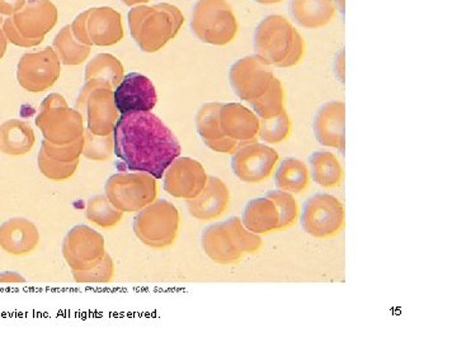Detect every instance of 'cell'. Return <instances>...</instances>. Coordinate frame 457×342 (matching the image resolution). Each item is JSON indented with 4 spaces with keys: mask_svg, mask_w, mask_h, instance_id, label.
Here are the masks:
<instances>
[{
    "mask_svg": "<svg viewBox=\"0 0 457 342\" xmlns=\"http://www.w3.org/2000/svg\"><path fill=\"white\" fill-rule=\"evenodd\" d=\"M75 110L83 114L87 130L97 136L112 134L120 114L114 103L113 89L95 80L84 84L78 95Z\"/></svg>",
    "mask_w": 457,
    "mask_h": 342,
    "instance_id": "10",
    "label": "cell"
},
{
    "mask_svg": "<svg viewBox=\"0 0 457 342\" xmlns=\"http://www.w3.org/2000/svg\"><path fill=\"white\" fill-rule=\"evenodd\" d=\"M86 217L95 226L108 230L116 227L121 222L123 212L110 202L106 194H98L90 198L87 203Z\"/></svg>",
    "mask_w": 457,
    "mask_h": 342,
    "instance_id": "31",
    "label": "cell"
},
{
    "mask_svg": "<svg viewBox=\"0 0 457 342\" xmlns=\"http://www.w3.org/2000/svg\"><path fill=\"white\" fill-rule=\"evenodd\" d=\"M185 23L182 11L170 3L137 5L129 12L132 38L143 53H158L167 46Z\"/></svg>",
    "mask_w": 457,
    "mask_h": 342,
    "instance_id": "3",
    "label": "cell"
},
{
    "mask_svg": "<svg viewBox=\"0 0 457 342\" xmlns=\"http://www.w3.org/2000/svg\"><path fill=\"white\" fill-rule=\"evenodd\" d=\"M26 0H0V14L2 16H13L17 11L25 4Z\"/></svg>",
    "mask_w": 457,
    "mask_h": 342,
    "instance_id": "39",
    "label": "cell"
},
{
    "mask_svg": "<svg viewBox=\"0 0 457 342\" xmlns=\"http://www.w3.org/2000/svg\"><path fill=\"white\" fill-rule=\"evenodd\" d=\"M279 160L278 152L266 143H245L237 147L231 158V170L246 184H260L270 178Z\"/></svg>",
    "mask_w": 457,
    "mask_h": 342,
    "instance_id": "15",
    "label": "cell"
},
{
    "mask_svg": "<svg viewBox=\"0 0 457 342\" xmlns=\"http://www.w3.org/2000/svg\"><path fill=\"white\" fill-rule=\"evenodd\" d=\"M74 281L82 284H107L114 278V263L110 254L104 255L97 265L88 270L71 272Z\"/></svg>",
    "mask_w": 457,
    "mask_h": 342,
    "instance_id": "35",
    "label": "cell"
},
{
    "mask_svg": "<svg viewBox=\"0 0 457 342\" xmlns=\"http://www.w3.org/2000/svg\"><path fill=\"white\" fill-rule=\"evenodd\" d=\"M60 75L62 62L53 47L25 53L17 65L18 84L29 93H41L53 88Z\"/></svg>",
    "mask_w": 457,
    "mask_h": 342,
    "instance_id": "14",
    "label": "cell"
},
{
    "mask_svg": "<svg viewBox=\"0 0 457 342\" xmlns=\"http://www.w3.org/2000/svg\"><path fill=\"white\" fill-rule=\"evenodd\" d=\"M53 50L55 51L62 65L77 66L87 61L92 47L80 44L71 32V26L62 27V31L57 32L53 41Z\"/></svg>",
    "mask_w": 457,
    "mask_h": 342,
    "instance_id": "30",
    "label": "cell"
},
{
    "mask_svg": "<svg viewBox=\"0 0 457 342\" xmlns=\"http://www.w3.org/2000/svg\"><path fill=\"white\" fill-rule=\"evenodd\" d=\"M255 3H260V4L264 5H272L278 4V3L284 2V0H253Z\"/></svg>",
    "mask_w": 457,
    "mask_h": 342,
    "instance_id": "43",
    "label": "cell"
},
{
    "mask_svg": "<svg viewBox=\"0 0 457 342\" xmlns=\"http://www.w3.org/2000/svg\"><path fill=\"white\" fill-rule=\"evenodd\" d=\"M207 178L209 175L200 161L187 156H179L164 171L162 179L164 191L170 196L187 200L203 191Z\"/></svg>",
    "mask_w": 457,
    "mask_h": 342,
    "instance_id": "16",
    "label": "cell"
},
{
    "mask_svg": "<svg viewBox=\"0 0 457 342\" xmlns=\"http://www.w3.org/2000/svg\"><path fill=\"white\" fill-rule=\"evenodd\" d=\"M35 123L44 140L54 145L73 143L83 139L86 131L83 114L69 107L59 93H53L42 101Z\"/></svg>",
    "mask_w": 457,
    "mask_h": 342,
    "instance_id": "6",
    "label": "cell"
},
{
    "mask_svg": "<svg viewBox=\"0 0 457 342\" xmlns=\"http://www.w3.org/2000/svg\"><path fill=\"white\" fill-rule=\"evenodd\" d=\"M276 187L290 194H302L311 184L308 165L296 158H286L275 174Z\"/></svg>",
    "mask_w": 457,
    "mask_h": 342,
    "instance_id": "27",
    "label": "cell"
},
{
    "mask_svg": "<svg viewBox=\"0 0 457 342\" xmlns=\"http://www.w3.org/2000/svg\"><path fill=\"white\" fill-rule=\"evenodd\" d=\"M179 211L167 200H155L135 217L134 233L141 244L163 250L176 242L179 233Z\"/></svg>",
    "mask_w": 457,
    "mask_h": 342,
    "instance_id": "7",
    "label": "cell"
},
{
    "mask_svg": "<svg viewBox=\"0 0 457 342\" xmlns=\"http://www.w3.org/2000/svg\"><path fill=\"white\" fill-rule=\"evenodd\" d=\"M9 20L29 49L42 44L47 33L54 29L59 12L50 0H26L23 7Z\"/></svg>",
    "mask_w": 457,
    "mask_h": 342,
    "instance_id": "13",
    "label": "cell"
},
{
    "mask_svg": "<svg viewBox=\"0 0 457 342\" xmlns=\"http://www.w3.org/2000/svg\"><path fill=\"white\" fill-rule=\"evenodd\" d=\"M201 244L213 263L234 265L246 255L257 253L262 239L243 224L242 218L231 217L204 228Z\"/></svg>",
    "mask_w": 457,
    "mask_h": 342,
    "instance_id": "5",
    "label": "cell"
},
{
    "mask_svg": "<svg viewBox=\"0 0 457 342\" xmlns=\"http://www.w3.org/2000/svg\"><path fill=\"white\" fill-rule=\"evenodd\" d=\"M83 145V139L75 141L73 143H68V145H54V143L44 140L40 150L54 160L62 161V163H73V161L80 160Z\"/></svg>",
    "mask_w": 457,
    "mask_h": 342,
    "instance_id": "37",
    "label": "cell"
},
{
    "mask_svg": "<svg viewBox=\"0 0 457 342\" xmlns=\"http://www.w3.org/2000/svg\"><path fill=\"white\" fill-rule=\"evenodd\" d=\"M26 283V278L18 272H7L0 273V284H23Z\"/></svg>",
    "mask_w": 457,
    "mask_h": 342,
    "instance_id": "40",
    "label": "cell"
},
{
    "mask_svg": "<svg viewBox=\"0 0 457 342\" xmlns=\"http://www.w3.org/2000/svg\"><path fill=\"white\" fill-rule=\"evenodd\" d=\"M290 11L297 25L317 29L332 22L337 4L335 0H291Z\"/></svg>",
    "mask_w": 457,
    "mask_h": 342,
    "instance_id": "24",
    "label": "cell"
},
{
    "mask_svg": "<svg viewBox=\"0 0 457 342\" xmlns=\"http://www.w3.org/2000/svg\"><path fill=\"white\" fill-rule=\"evenodd\" d=\"M123 4L128 5V7H137V5H145L150 0H121Z\"/></svg>",
    "mask_w": 457,
    "mask_h": 342,
    "instance_id": "42",
    "label": "cell"
},
{
    "mask_svg": "<svg viewBox=\"0 0 457 342\" xmlns=\"http://www.w3.org/2000/svg\"><path fill=\"white\" fill-rule=\"evenodd\" d=\"M8 47V40L5 37L4 31H3V27L0 26V60L4 57L5 53H7Z\"/></svg>",
    "mask_w": 457,
    "mask_h": 342,
    "instance_id": "41",
    "label": "cell"
},
{
    "mask_svg": "<svg viewBox=\"0 0 457 342\" xmlns=\"http://www.w3.org/2000/svg\"><path fill=\"white\" fill-rule=\"evenodd\" d=\"M191 29L204 44L225 46L236 40L239 26L227 0H198L192 12Z\"/></svg>",
    "mask_w": 457,
    "mask_h": 342,
    "instance_id": "8",
    "label": "cell"
},
{
    "mask_svg": "<svg viewBox=\"0 0 457 342\" xmlns=\"http://www.w3.org/2000/svg\"><path fill=\"white\" fill-rule=\"evenodd\" d=\"M255 55L275 68H293L302 61L305 53L303 38L290 20L273 14L264 18L255 29Z\"/></svg>",
    "mask_w": 457,
    "mask_h": 342,
    "instance_id": "4",
    "label": "cell"
},
{
    "mask_svg": "<svg viewBox=\"0 0 457 342\" xmlns=\"http://www.w3.org/2000/svg\"><path fill=\"white\" fill-rule=\"evenodd\" d=\"M228 82L237 97L251 104L260 119L273 118L284 112V86L261 57L246 56L234 62Z\"/></svg>",
    "mask_w": 457,
    "mask_h": 342,
    "instance_id": "2",
    "label": "cell"
},
{
    "mask_svg": "<svg viewBox=\"0 0 457 342\" xmlns=\"http://www.w3.org/2000/svg\"><path fill=\"white\" fill-rule=\"evenodd\" d=\"M312 178L318 185L333 189L341 185L343 167L341 161L333 152L315 151L309 158Z\"/></svg>",
    "mask_w": 457,
    "mask_h": 342,
    "instance_id": "28",
    "label": "cell"
},
{
    "mask_svg": "<svg viewBox=\"0 0 457 342\" xmlns=\"http://www.w3.org/2000/svg\"><path fill=\"white\" fill-rule=\"evenodd\" d=\"M242 222L251 232L257 235L275 232L279 228L278 207L269 197L254 198L246 204Z\"/></svg>",
    "mask_w": 457,
    "mask_h": 342,
    "instance_id": "25",
    "label": "cell"
},
{
    "mask_svg": "<svg viewBox=\"0 0 457 342\" xmlns=\"http://www.w3.org/2000/svg\"><path fill=\"white\" fill-rule=\"evenodd\" d=\"M79 161L62 163V161L54 160V159L49 158L41 150L37 156L38 170L41 171L42 175L53 180V182H64V180L73 178L75 171L79 167Z\"/></svg>",
    "mask_w": 457,
    "mask_h": 342,
    "instance_id": "36",
    "label": "cell"
},
{
    "mask_svg": "<svg viewBox=\"0 0 457 342\" xmlns=\"http://www.w3.org/2000/svg\"><path fill=\"white\" fill-rule=\"evenodd\" d=\"M219 118H220V127L224 136L236 141L240 146L258 141L261 128L260 117L243 104H221Z\"/></svg>",
    "mask_w": 457,
    "mask_h": 342,
    "instance_id": "18",
    "label": "cell"
},
{
    "mask_svg": "<svg viewBox=\"0 0 457 342\" xmlns=\"http://www.w3.org/2000/svg\"><path fill=\"white\" fill-rule=\"evenodd\" d=\"M71 26L74 37L77 38L80 44L92 47L88 38V33H87V11L83 12V13H80L79 16L75 18L74 22L71 23Z\"/></svg>",
    "mask_w": 457,
    "mask_h": 342,
    "instance_id": "38",
    "label": "cell"
},
{
    "mask_svg": "<svg viewBox=\"0 0 457 342\" xmlns=\"http://www.w3.org/2000/svg\"><path fill=\"white\" fill-rule=\"evenodd\" d=\"M113 98L120 114L152 112L158 103L154 84L140 73L123 75L113 90Z\"/></svg>",
    "mask_w": 457,
    "mask_h": 342,
    "instance_id": "17",
    "label": "cell"
},
{
    "mask_svg": "<svg viewBox=\"0 0 457 342\" xmlns=\"http://www.w3.org/2000/svg\"><path fill=\"white\" fill-rule=\"evenodd\" d=\"M40 244V231L32 221L13 217L0 224V248L12 256L31 254Z\"/></svg>",
    "mask_w": 457,
    "mask_h": 342,
    "instance_id": "22",
    "label": "cell"
},
{
    "mask_svg": "<svg viewBox=\"0 0 457 342\" xmlns=\"http://www.w3.org/2000/svg\"><path fill=\"white\" fill-rule=\"evenodd\" d=\"M87 33L92 46L110 47L122 41V17L116 9L98 7L87 9Z\"/></svg>",
    "mask_w": 457,
    "mask_h": 342,
    "instance_id": "20",
    "label": "cell"
},
{
    "mask_svg": "<svg viewBox=\"0 0 457 342\" xmlns=\"http://www.w3.org/2000/svg\"><path fill=\"white\" fill-rule=\"evenodd\" d=\"M339 5H341V9L345 8V0H338Z\"/></svg>",
    "mask_w": 457,
    "mask_h": 342,
    "instance_id": "44",
    "label": "cell"
},
{
    "mask_svg": "<svg viewBox=\"0 0 457 342\" xmlns=\"http://www.w3.org/2000/svg\"><path fill=\"white\" fill-rule=\"evenodd\" d=\"M123 77V66L117 57L110 53H98L93 57L86 68L84 80H95L110 88H116Z\"/></svg>",
    "mask_w": 457,
    "mask_h": 342,
    "instance_id": "29",
    "label": "cell"
},
{
    "mask_svg": "<svg viewBox=\"0 0 457 342\" xmlns=\"http://www.w3.org/2000/svg\"><path fill=\"white\" fill-rule=\"evenodd\" d=\"M291 134V119L286 110L270 119H261L260 137L264 143L278 145Z\"/></svg>",
    "mask_w": 457,
    "mask_h": 342,
    "instance_id": "33",
    "label": "cell"
},
{
    "mask_svg": "<svg viewBox=\"0 0 457 342\" xmlns=\"http://www.w3.org/2000/svg\"><path fill=\"white\" fill-rule=\"evenodd\" d=\"M300 221L309 235L315 239H330L339 235L345 228V206L332 194H317L303 204Z\"/></svg>",
    "mask_w": 457,
    "mask_h": 342,
    "instance_id": "11",
    "label": "cell"
},
{
    "mask_svg": "<svg viewBox=\"0 0 457 342\" xmlns=\"http://www.w3.org/2000/svg\"><path fill=\"white\" fill-rule=\"evenodd\" d=\"M230 202L228 185L218 176H209L198 196L187 200L189 215L198 221H213L227 211Z\"/></svg>",
    "mask_w": 457,
    "mask_h": 342,
    "instance_id": "21",
    "label": "cell"
},
{
    "mask_svg": "<svg viewBox=\"0 0 457 342\" xmlns=\"http://www.w3.org/2000/svg\"><path fill=\"white\" fill-rule=\"evenodd\" d=\"M314 134L320 145L345 150V104L332 101L323 104L314 119Z\"/></svg>",
    "mask_w": 457,
    "mask_h": 342,
    "instance_id": "19",
    "label": "cell"
},
{
    "mask_svg": "<svg viewBox=\"0 0 457 342\" xmlns=\"http://www.w3.org/2000/svg\"><path fill=\"white\" fill-rule=\"evenodd\" d=\"M114 155L131 171H143L156 180L176 160L182 147L176 134L152 112L120 116L113 130Z\"/></svg>",
    "mask_w": 457,
    "mask_h": 342,
    "instance_id": "1",
    "label": "cell"
},
{
    "mask_svg": "<svg viewBox=\"0 0 457 342\" xmlns=\"http://www.w3.org/2000/svg\"><path fill=\"white\" fill-rule=\"evenodd\" d=\"M221 104L219 102L204 103L196 114V128L201 140L210 150L219 154H233L240 145L222 134L219 118Z\"/></svg>",
    "mask_w": 457,
    "mask_h": 342,
    "instance_id": "23",
    "label": "cell"
},
{
    "mask_svg": "<svg viewBox=\"0 0 457 342\" xmlns=\"http://www.w3.org/2000/svg\"><path fill=\"white\" fill-rule=\"evenodd\" d=\"M266 197H269L278 207L279 215L278 231L293 227L296 224L297 217H299V204H297L293 194L278 189V191H267Z\"/></svg>",
    "mask_w": 457,
    "mask_h": 342,
    "instance_id": "34",
    "label": "cell"
},
{
    "mask_svg": "<svg viewBox=\"0 0 457 342\" xmlns=\"http://www.w3.org/2000/svg\"><path fill=\"white\" fill-rule=\"evenodd\" d=\"M62 254L71 272L88 270L107 254L106 241L95 228L78 224L66 233Z\"/></svg>",
    "mask_w": 457,
    "mask_h": 342,
    "instance_id": "12",
    "label": "cell"
},
{
    "mask_svg": "<svg viewBox=\"0 0 457 342\" xmlns=\"http://www.w3.org/2000/svg\"><path fill=\"white\" fill-rule=\"evenodd\" d=\"M104 194L123 213H137L154 202L158 197V183L154 176L143 171L117 173L104 185Z\"/></svg>",
    "mask_w": 457,
    "mask_h": 342,
    "instance_id": "9",
    "label": "cell"
},
{
    "mask_svg": "<svg viewBox=\"0 0 457 342\" xmlns=\"http://www.w3.org/2000/svg\"><path fill=\"white\" fill-rule=\"evenodd\" d=\"M36 134L22 119H9L0 125V152L8 156H25L32 151Z\"/></svg>",
    "mask_w": 457,
    "mask_h": 342,
    "instance_id": "26",
    "label": "cell"
},
{
    "mask_svg": "<svg viewBox=\"0 0 457 342\" xmlns=\"http://www.w3.org/2000/svg\"><path fill=\"white\" fill-rule=\"evenodd\" d=\"M84 145L82 156L88 159V160L98 161V163H104V161L111 160L114 155V141L113 134L108 136H97L92 134L89 130L84 131Z\"/></svg>",
    "mask_w": 457,
    "mask_h": 342,
    "instance_id": "32",
    "label": "cell"
},
{
    "mask_svg": "<svg viewBox=\"0 0 457 342\" xmlns=\"http://www.w3.org/2000/svg\"><path fill=\"white\" fill-rule=\"evenodd\" d=\"M5 18H3L2 14H0V26L3 27V23H4Z\"/></svg>",
    "mask_w": 457,
    "mask_h": 342,
    "instance_id": "45",
    "label": "cell"
}]
</instances>
